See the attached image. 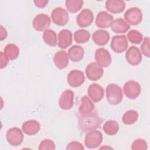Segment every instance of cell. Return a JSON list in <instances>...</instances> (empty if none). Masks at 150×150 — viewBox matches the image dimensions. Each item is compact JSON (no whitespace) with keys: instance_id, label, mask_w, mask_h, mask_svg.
Segmentation results:
<instances>
[{"instance_id":"6da1fadb","label":"cell","mask_w":150,"mask_h":150,"mask_svg":"<svg viewBox=\"0 0 150 150\" xmlns=\"http://www.w3.org/2000/svg\"><path fill=\"white\" fill-rule=\"evenodd\" d=\"M103 120L96 112H91L87 114L78 116V126L84 133H87L100 127Z\"/></svg>"},{"instance_id":"7a4b0ae2","label":"cell","mask_w":150,"mask_h":150,"mask_svg":"<svg viewBox=\"0 0 150 150\" xmlns=\"http://www.w3.org/2000/svg\"><path fill=\"white\" fill-rule=\"evenodd\" d=\"M107 101L111 105L119 104L123 98L121 88L116 84H110L105 89Z\"/></svg>"},{"instance_id":"3957f363","label":"cell","mask_w":150,"mask_h":150,"mask_svg":"<svg viewBox=\"0 0 150 150\" xmlns=\"http://www.w3.org/2000/svg\"><path fill=\"white\" fill-rule=\"evenodd\" d=\"M103 141V134L98 130H93L87 133L85 137L84 143L87 148L94 149L101 144Z\"/></svg>"},{"instance_id":"277c9868","label":"cell","mask_w":150,"mask_h":150,"mask_svg":"<svg viewBox=\"0 0 150 150\" xmlns=\"http://www.w3.org/2000/svg\"><path fill=\"white\" fill-rule=\"evenodd\" d=\"M124 17L125 21L131 25H137L139 24L142 20V13L141 10L137 7H132L129 8L124 13Z\"/></svg>"},{"instance_id":"5b68a950","label":"cell","mask_w":150,"mask_h":150,"mask_svg":"<svg viewBox=\"0 0 150 150\" xmlns=\"http://www.w3.org/2000/svg\"><path fill=\"white\" fill-rule=\"evenodd\" d=\"M51 18L54 23L58 26H64L69 21V16L67 11L62 7L54 9L51 13Z\"/></svg>"},{"instance_id":"8992f818","label":"cell","mask_w":150,"mask_h":150,"mask_svg":"<svg viewBox=\"0 0 150 150\" xmlns=\"http://www.w3.org/2000/svg\"><path fill=\"white\" fill-rule=\"evenodd\" d=\"M6 140L12 146H17L22 144L23 141V134L22 131L17 127H13L6 132Z\"/></svg>"},{"instance_id":"52a82bcc","label":"cell","mask_w":150,"mask_h":150,"mask_svg":"<svg viewBox=\"0 0 150 150\" xmlns=\"http://www.w3.org/2000/svg\"><path fill=\"white\" fill-rule=\"evenodd\" d=\"M123 90L126 97L133 100L137 98L139 96L141 88L138 82L134 80H129L124 84Z\"/></svg>"},{"instance_id":"ba28073f","label":"cell","mask_w":150,"mask_h":150,"mask_svg":"<svg viewBox=\"0 0 150 150\" xmlns=\"http://www.w3.org/2000/svg\"><path fill=\"white\" fill-rule=\"evenodd\" d=\"M51 20L49 16L45 13L37 15L32 21V26L35 30L39 32L45 31L49 28Z\"/></svg>"},{"instance_id":"9c48e42d","label":"cell","mask_w":150,"mask_h":150,"mask_svg":"<svg viewBox=\"0 0 150 150\" xmlns=\"http://www.w3.org/2000/svg\"><path fill=\"white\" fill-rule=\"evenodd\" d=\"M128 46L127 38L125 35H115L111 40V48L113 52L117 53H122L127 50Z\"/></svg>"},{"instance_id":"30bf717a","label":"cell","mask_w":150,"mask_h":150,"mask_svg":"<svg viewBox=\"0 0 150 150\" xmlns=\"http://www.w3.org/2000/svg\"><path fill=\"white\" fill-rule=\"evenodd\" d=\"M95 60L96 63L102 68L109 66L112 61L110 52L103 47L96 50L95 52Z\"/></svg>"},{"instance_id":"8fae6325","label":"cell","mask_w":150,"mask_h":150,"mask_svg":"<svg viewBox=\"0 0 150 150\" xmlns=\"http://www.w3.org/2000/svg\"><path fill=\"white\" fill-rule=\"evenodd\" d=\"M125 59L127 62L131 66H137L142 61V53L138 47L132 46L127 50Z\"/></svg>"},{"instance_id":"7c38bea8","label":"cell","mask_w":150,"mask_h":150,"mask_svg":"<svg viewBox=\"0 0 150 150\" xmlns=\"http://www.w3.org/2000/svg\"><path fill=\"white\" fill-rule=\"evenodd\" d=\"M86 74L87 78L91 81L99 80L103 75V69L96 62L89 63L86 68Z\"/></svg>"},{"instance_id":"4fadbf2b","label":"cell","mask_w":150,"mask_h":150,"mask_svg":"<svg viewBox=\"0 0 150 150\" xmlns=\"http://www.w3.org/2000/svg\"><path fill=\"white\" fill-rule=\"evenodd\" d=\"M74 104V93L71 90H64L60 96L59 105L62 110H68L72 108Z\"/></svg>"},{"instance_id":"5bb4252c","label":"cell","mask_w":150,"mask_h":150,"mask_svg":"<svg viewBox=\"0 0 150 150\" xmlns=\"http://www.w3.org/2000/svg\"><path fill=\"white\" fill-rule=\"evenodd\" d=\"M67 82L72 87L80 86L85 81L84 73L79 70H73L67 75Z\"/></svg>"},{"instance_id":"9a60e30c","label":"cell","mask_w":150,"mask_h":150,"mask_svg":"<svg viewBox=\"0 0 150 150\" xmlns=\"http://www.w3.org/2000/svg\"><path fill=\"white\" fill-rule=\"evenodd\" d=\"M94 15L93 12L89 9H84L77 15L76 22L79 26L81 28H86L92 23Z\"/></svg>"},{"instance_id":"2e32d148","label":"cell","mask_w":150,"mask_h":150,"mask_svg":"<svg viewBox=\"0 0 150 150\" xmlns=\"http://www.w3.org/2000/svg\"><path fill=\"white\" fill-rule=\"evenodd\" d=\"M114 21V17L105 11H100L96 16L95 23L98 28H108L111 27Z\"/></svg>"},{"instance_id":"e0dca14e","label":"cell","mask_w":150,"mask_h":150,"mask_svg":"<svg viewBox=\"0 0 150 150\" xmlns=\"http://www.w3.org/2000/svg\"><path fill=\"white\" fill-rule=\"evenodd\" d=\"M87 94L88 97L94 102H98L101 101L104 95L103 88L98 84L94 83L89 86L87 89Z\"/></svg>"},{"instance_id":"ac0fdd59","label":"cell","mask_w":150,"mask_h":150,"mask_svg":"<svg viewBox=\"0 0 150 150\" xmlns=\"http://www.w3.org/2000/svg\"><path fill=\"white\" fill-rule=\"evenodd\" d=\"M57 39V45L60 48H67L72 43V33L68 29H63L59 32Z\"/></svg>"},{"instance_id":"d6986e66","label":"cell","mask_w":150,"mask_h":150,"mask_svg":"<svg viewBox=\"0 0 150 150\" xmlns=\"http://www.w3.org/2000/svg\"><path fill=\"white\" fill-rule=\"evenodd\" d=\"M110 36L109 33L103 29H98L92 35V39L98 46H104L109 41Z\"/></svg>"},{"instance_id":"ffe728a7","label":"cell","mask_w":150,"mask_h":150,"mask_svg":"<svg viewBox=\"0 0 150 150\" xmlns=\"http://www.w3.org/2000/svg\"><path fill=\"white\" fill-rule=\"evenodd\" d=\"M125 2L121 0H107L105 2V8L112 13H120L124 11Z\"/></svg>"},{"instance_id":"44dd1931","label":"cell","mask_w":150,"mask_h":150,"mask_svg":"<svg viewBox=\"0 0 150 150\" xmlns=\"http://www.w3.org/2000/svg\"><path fill=\"white\" fill-rule=\"evenodd\" d=\"M69 56L64 50H59L56 52L53 57V62L59 69L66 68L69 64Z\"/></svg>"},{"instance_id":"7402d4cb","label":"cell","mask_w":150,"mask_h":150,"mask_svg":"<svg viewBox=\"0 0 150 150\" xmlns=\"http://www.w3.org/2000/svg\"><path fill=\"white\" fill-rule=\"evenodd\" d=\"M22 131L28 135H34L38 134L40 129V125L38 121L29 120L23 123Z\"/></svg>"},{"instance_id":"603a6c76","label":"cell","mask_w":150,"mask_h":150,"mask_svg":"<svg viewBox=\"0 0 150 150\" xmlns=\"http://www.w3.org/2000/svg\"><path fill=\"white\" fill-rule=\"evenodd\" d=\"M67 54L69 58L73 62L81 61L84 54V49L79 45H73L68 50Z\"/></svg>"},{"instance_id":"cb8c5ba5","label":"cell","mask_w":150,"mask_h":150,"mask_svg":"<svg viewBox=\"0 0 150 150\" xmlns=\"http://www.w3.org/2000/svg\"><path fill=\"white\" fill-rule=\"evenodd\" d=\"M111 28L116 33H124L129 29L130 25L124 19L119 18L114 20Z\"/></svg>"},{"instance_id":"d4e9b609","label":"cell","mask_w":150,"mask_h":150,"mask_svg":"<svg viewBox=\"0 0 150 150\" xmlns=\"http://www.w3.org/2000/svg\"><path fill=\"white\" fill-rule=\"evenodd\" d=\"M81 105L79 108V113L80 115L87 114L93 112L95 105L91 100L87 96H84L81 98Z\"/></svg>"},{"instance_id":"484cf974","label":"cell","mask_w":150,"mask_h":150,"mask_svg":"<svg viewBox=\"0 0 150 150\" xmlns=\"http://www.w3.org/2000/svg\"><path fill=\"white\" fill-rule=\"evenodd\" d=\"M4 53L9 60H13L19 56V49L16 45L13 43H9L5 47Z\"/></svg>"},{"instance_id":"4316f807","label":"cell","mask_w":150,"mask_h":150,"mask_svg":"<svg viewBox=\"0 0 150 150\" xmlns=\"http://www.w3.org/2000/svg\"><path fill=\"white\" fill-rule=\"evenodd\" d=\"M43 39L45 43L50 46H56L57 44V37L54 31L51 29H47L44 31Z\"/></svg>"},{"instance_id":"83f0119b","label":"cell","mask_w":150,"mask_h":150,"mask_svg":"<svg viewBox=\"0 0 150 150\" xmlns=\"http://www.w3.org/2000/svg\"><path fill=\"white\" fill-rule=\"evenodd\" d=\"M103 130L107 135H115L119 130V124L114 120L107 121L103 125Z\"/></svg>"},{"instance_id":"f1b7e54d","label":"cell","mask_w":150,"mask_h":150,"mask_svg":"<svg viewBox=\"0 0 150 150\" xmlns=\"http://www.w3.org/2000/svg\"><path fill=\"white\" fill-rule=\"evenodd\" d=\"M138 118L137 111L134 110H130L126 111L122 117V121L124 124L131 125L134 124Z\"/></svg>"},{"instance_id":"f546056e","label":"cell","mask_w":150,"mask_h":150,"mask_svg":"<svg viewBox=\"0 0 150 150\" xmlns=\"http://www.w3.org/2000/svg\"><path fill=\"white\" fill-rule=\"evenodd\" d=\"M90 38V32L86 29H79L74 33V39L77 43H84L87 42Z\"/></svg>"},{"instance_id":"4dcf8cb0","label":"cell","mask_w":150,"mask_h":150,"mask_svg":"<svg viewBox=\"0 0 150 150\" xmlns=\"http://www.w3.org/2000/svg\"><path fill=\"white\" fill-rule=\"evenodd\" d=\"M83 1L82 0H67L65 2L67 10L70 13H76L83 6Z\"/></svg>"},{"instance_id":"1f68e13d","label":"cell","mask_w":150,"mask_h":150,"mask_svg":"<svg viewBox=\"0 0 150 150\" xmlns=\"http://www.w3.org/2000/svg\"><path fill=\"white\" fill-rule=\"evenodd\" d=\"M127 39L131 43L138 45L142 41L143 36L139 31L131 30L127 34Z\"/></svg>"},{"instance_id":"d6a6232c","label":"cell","mask_w":150,"mask_h":150,"mask_svg":"<svg viewBox=\"0 0 150 150\" xmlns=\"http://www.w3.org/2000/svg\"><path fill=\"white\" fill-rule=\"evenodd\" d=\"M38 149L39 150H54L56 149V146L52 140L46 139L40 143Z\"/></svg>"},{"instance_id":"836d02e7","label":"cell","mask_w":150,"mask_h":150,"mask_svg":"<svg viewBox=\"0 0 150 150\" xmlns=\"http://www.w3.org/2000/svg\"><path fill=\"white\" fill-rule=\"evenodd\" d=\"M147 148L146 142L142 139L135 140L131 145V149L132 150H146Z\"/></svg>"},{"instance_id":"e575fe53","label":"cell","mask_w":150,"mask_h":150,"mask_svg":"<svg viewBox=\"0 0 150 150\" xmlns=\"http://www.w3.org/2000/svg\"><path fill=\"white\" fill-rule=\"evenodd\" d=\"M149 43H150V39L149 37H145L144 39L143 42L141 46V52L142 53V54L147 57H149L150 56V50H149Z\"/></svg>"},{"instance_id":"d590c367","label":"cell","mask_w":150,"mask_h":150,"mask_svg":"<svg viewBox=\"0 0 150 150\" xmlns=\"http://www.w3.org/2000/svg\"><path fill=\"white\" fill-rule=\"evenodd\" d=\"M84 149V147L79 142L77 141H72L68 144L66 149L67 150H74V149H79V150H83Z\"/></svg>"},{"instance_id":"8d00e7d4","label":"cell","mask_w":150,"mask_h":150,"mask_svg":"<svg viewBox=\"0 0 150 150\" xmlns=\"http://www.w3.org/2000/svg\"><path fill=\"white\" fill-rule=\"evenodd\" d=\"M8 62H9V60L6 57V56L5 55L4 52H1V53H0V68L1 69L5 68L7 66Z\"/></svg>"},{"instance_id":"74e56055","label":"cell","mask_w":150,"mask_h":150,"mask_svg":"<svg viewBox=\"0 0 150 150\" xmlns=\"http://www.w3.org/2000/svg\"><path fill=\"white\" fill-rule=\"evenodd\" d=\"M49 1L47 0H36L34 1V4H35L36 6L40 8H43L45 7L47 4H48Z\"/></svg>"},{"instance_id":"f35d334b","label":"cell","mask_w":150,"mask_h":150,"mask_svg":"<svg viewBox=\"0 0 150 150\" xmlns=\"http://www.w3.org/2000/svg\"><path fill=\"white\" fill-rule=\"evenodd\" d=\"M0 40L2 41L4 39H5L8 36V32L5 28H4L2 25L1 26V29H0Z\"/></svg>"}]
</instances>
